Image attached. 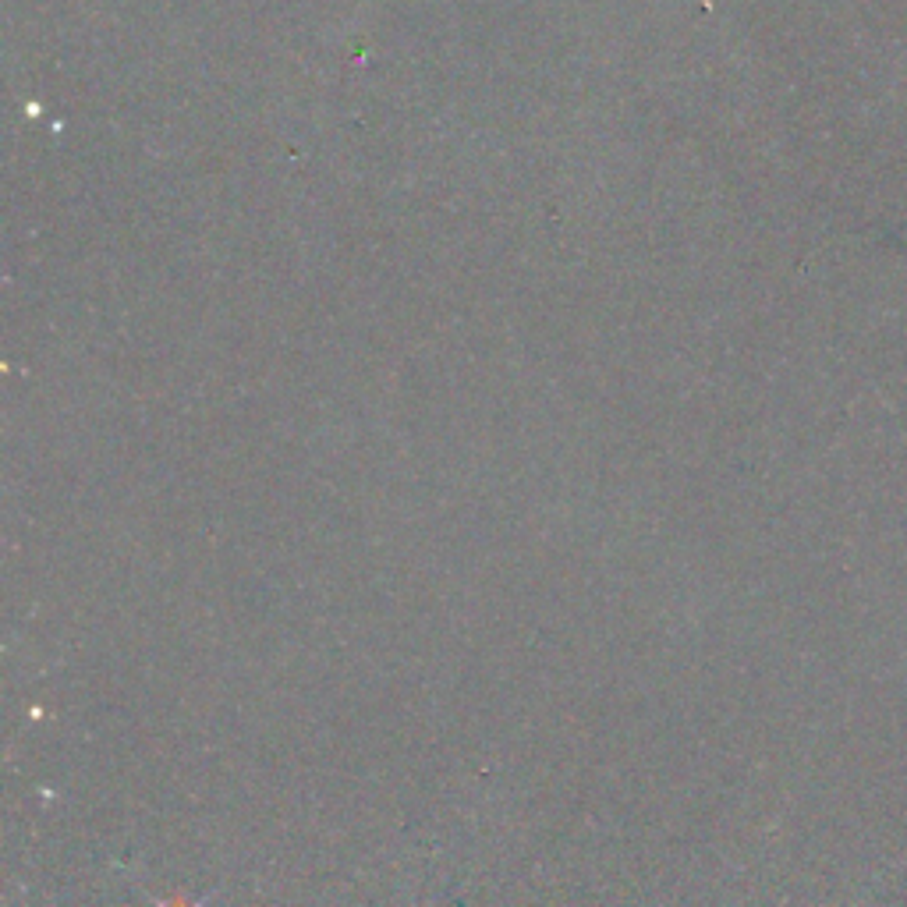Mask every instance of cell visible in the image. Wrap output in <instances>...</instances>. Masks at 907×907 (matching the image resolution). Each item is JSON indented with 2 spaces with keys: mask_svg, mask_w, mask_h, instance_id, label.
I'll use <instances>...</instances> for the list:
<instances>
[{
  "mask_svg": "<svg viewBox=\"0 0 907 907\" xmlns=\"http://www.w3.org/2000/svg\"><path fill=\"white\" fill-rule=\"evenodd\" d=\"M163 907H174V904H163Z\"/></svg>",
  "mask_w": 907,
  "mask_h": 907,
  "instance_id": "cell-1",
  "label": "cell"
}]
</instances>
